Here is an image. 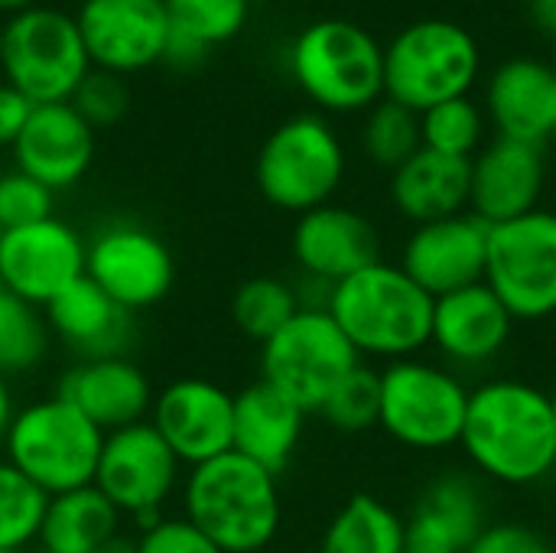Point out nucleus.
I'll use <instances>...</instances> for the list:
<instances>
[{
    "mask_svg": "<svg viewBox=\"0 0 556 553\" xmlns=\"http://www.w3.org/2000/svg\"><path fill=\"white\" fill-rule=\"evenodd\" d=\"M59 398L75 404L98 430L114 433L150 420L156 394L150 388V378L134 362L117 355L91 359L65 372V378L59 381Z\"/></svg>",
    "mask_w": 556,
    "mask_h": 553,
    "instance_id": "4be33fe9",
    "label": "nucleus"
},
{
    "mask_svg": "<svg viewBox=\"0 0 556 553\" xmlns=\"http://www.w3.org/2000/svg\"><path fill=\"white\" fill-rule=\"evenodd\" d=\"M362 365V355L329 316L303 306L274 339L261 345V381L287 394L306 414L319 411L332 388Z\"/></svg>",
    "mask_w": 556,
    "mask_h": 553,
    "instance_id": "9d476101",
    "label": "nucleus"
},
{
    "mask_svg": "<svg viewBox=\"0 0 556 553\" xmlns=\"http://www.w3.org/2000/svg\"><path fill=\"white\" fill-rule=\"evenodd\" d=\"M0 62H3V23H0Z\"/></svg>",
    "mask_w": 556,
    "mask_h": 553,
    "instance_id": "49530a36",
    "label": "nucleus"
},
{
    "mask_svg": "<svg viewBox=\"0 0 556 553\" xmlns=\"http://www.w3.org/2000/svg\"><path fill=\"white\" fill-rule=\"evenodd\" d=\"M554 68H556V36H554Z\"/></svg>",
    "mask_w": 556,
    "mask_h": 553,
    "instance_id": "de8ad7c7",
    "label": "nucleus"
},
{
    "mask_svg": "<svg viewBox=\"0 0 556 553\" xmlns=\"http://www.w3.org/2000/svg\"><path fill=\"white\" fill-rule=\"evenodd\" d=\"M489 225L472 212L417 225L401 251L404 274L433 300L485 280Z\"/></svg>",
    "mask_w": 556,
    "mask_h": 553,
    "instance_id": "f3484780",
    "label": "nucleus"
},
{
    "mask_svg": "<svg viewBox=\"0 0 556 553\" xmlns=\"http://www.w3.org/2000/svg\"><path fill=\"white\" fill-rule=\"evenodd\" d=\"M33 108L36 104L26 95H20L10 81H0V147H10L13 150V143L23 134Z\"/></svg>",
    "mask_w": 556,
    "mask_h": 553,
    "instance_id": "a19ab883",
    "label": "nucleus"
},
{
    "mask_svg": "<svg viewBox=\"0 0 556 553\" xmlns=\"http://www.w3.org/2000/svg\"><path fill=\"white\" fill-rule=\"evenodd\" d=\"M472 469L502 486H534L556 469V411L551 391L495 378L469 391L459 437Z\"/></svg>",
    "mask_w": 556,
    "mask_h": 553,
    "instance_id": "f257e3e1",
    "label": "nucleus"
},
{
    "mask_svg": "<svg viewBox=\"0 0 556 553\" xmlns=\"http://www.w3.org/2000/svg\"><path fill=\"white\" fill-rule=\"evenodd\" d=\"M466 553H556L544 535L521 521H489V528L476 538Z\"/></svg>",
    "mask_w": 556,
    "mask_h": 553,
    "instance_id": "ea45409f",
    "label": "nucleus"
},
{
    "mask_svg": "<svg viewBox=\"0 0 556 553\" xmlns=\"http://www.w3.org/2000/svg\"><path fill=\"white\" fill-rule=\"evenodd\" d=\"M554 137H556V134H554Z\"/></svg>",
    "mask_w": 556,
    "mask_h": 553,
    "instance_id": "603ef678",
    "label": "nucleus"
},
{
    "mask_svg": "<svg viewBox=\"0 0 556 553\" xmlns=\"http://www.w3.org/2000/svg\"><path fill=\"white\" fill-rule=\"evenodd\" d=\"M49 323L39 306L0 290V375L33 372L49 352Z\"/></svg>",
    "mask_w": 556,
    "mask_h": 553,
    "instance_id": "7c9ffc66",
    "label": "nucleus"
},
{
    "mask_svg": "<svg viewBox=\"0 0 556 553\" xmlns=\"http://www.w3.org/2000/svg\"><path fill=\"white\" fill-rule=\"evenodd\" d=\"M485 108L498 137L544 147L556 134V68L538 59H508L485 88Z\"/></svg>",
    "mask_w": 556,
    "mask_h": 553,
    "instance_id": "b1692460",
    "label": "nucleus"
},
{
    "mask_svg": "<svg viewBox=\"0 0 556 553\" xmlns=\"http://www.w3.org/2000/svg\"><path fill=\"white\" fill-rule=\"evenodd\" d=\"M94 156V127L65 104H36L13 143L16 169L39 179L52 192L75 186Z\"/></svg>",
    "mask_w": 556,
    "mask_h": 553,
    "instance_id": "6ab92c4d",
    "label": "nucleus"
},
{
    "mask_svg": "<svg viewBox=\"0 0 556 553\" xmlns=\"http://www.w3.org/2000/svg\"><path fill=\"white\" fill-rule=\"evenodd\" d=\"M531 16L544 33L556 36V0H531Z\"/></svg>",
    "mask_w": 556,
    "mask_h": 553,
    "instance_id": "79ce46f5",
    "label": "nucleus"
},
{
    "mask_svg": "<svg viewBox=\"0 0 556 553\" xmlns=\"http://www.w3.org/2000/svg\"><path fill=\"white\" fill-rule=\"evenodd\" d=\"M46 323L81 362L117 359L134 332V313L114 303L91 277H78L49 306Z\"/></svg>",
    "mask_w": 556,
    "mask_h": 553,
    "instance_id": "393cba45",
    "label": "nucleus"
},
{
    "mask_svg": "<svg viewBox=\"0 0 556 553\" xmlns=\"http://www.w3.org/2000/svg\"><path fill=\"white\" fill-rule=\"evenodd\" d=\"M469 411V388L453 368L401 359L381 372L378 427L401 447L440 453L459 447Z\"/></svg>",
    "mask_w": 556,
    "mask_h": 553,
    "instance_id": "0eeeda50",
    "label": "nucleus"
},
{
    "mask_svg": "<svg viewBox=\"0 0 556 553\" xmlns=\"http://www.w3.org/2000/svg\"><path fill=\"white\" fill-rule=\"evenodd\" d=\"M0 553H20V551H0Z\"/></svg>",
    "mask_w": 556,
    "mask_h": 553,
    "instance_id": "8fccbe9b",
    "label": "nucleus"
},
{
    "mask_svg": "<svg viewBox=\"0 0 556 553\" xmlns=\"http://www.w3.org/2000/svg\"><path fill=\"white\" fill-rule=\"evenodd\" d=\"M482 52L453 20H417L384 49V98L417 114L466 98L479 78Z\"/></svg>",
    "mask_w": 556,
    "mask_h": 553,
    "instance_id": "423d86ee",
    "label": "nucleus"
},
{
    "mask_svg": "<svg viewBox=\"0 0 556 553\" xmlns=\"http://www.w3.org/2000/svg\"><path fill=\"white\" fill-rule=\"evenodd\" d=\"M137 553H225L186 518H160L137 538Z\"/></svg>",
    "mask_w": 556,
    "mask_h": 553,
    "instance_id": "58836bf2",
    "label": "nucleus"
},
{
    "mask_svg": "<svg viewBox=\"0 0 556 553\" xmlns=\"http://www.w3.org/2000/svg\"><path fill=\"white\" fill-rule=\"evenodd\" d=\"M319 553H407V518L375 495H352L326 525Z\"/></svg>",
    "mask_w": 556,
    "mask_h": 553,
    "instance_id": "c85d7f7f",
    "label": "nucleus"
},
{
    "mask_svg": "<svg viewBox=\"0 0 556 553\" xmlns=\"http://www.w3.org/2000/svg\"><path fill=\"white\" fill-rule=\"evenodd\" d=\"M52 205H55V192L39 179L20 169L0 176V231L52 218Z\"/></svg>",
    "mask_w": 556,
    "mask_h": 553,
    "instance_id": "4c0bfd02",
    "label": "nucleus"
},
{
    "mask_svg": "<svg viewBox=\"0 0 556 553\" xmlns=\"http://www.w3.org/2000/svg\"><path fill=\"white\" fill-rule=\"evenodd\" d=\"M98 553H137V541H127V538L117 535L114 541H108Z\"/></svg>",
    "mask_w": 556,
    "mask_h": 553,
    "instance_id": "c03bdc74",
    "label": "nucleus"
},
{
    "mask_svg": "<svg viewBox=\"0 0 556 553\" xmlns=\"http://www.w3.org/2000/svg\"><path fill=\"white\" fill-rule=\"evenodd\" d=\"M323 414V420L342 433H362L378 427V414H381V372L368 368L365 362L358 368H352L336 388L332 394L323 401V407L316 411Z\"/></svg>",
    "mask_w": 556,
    "mask_h": 553,
    "instance_id": "f704fd0d",
    "label": "nucleus"
},
{
    "mask_svg": "<svg viewBox=\"0 0 556 553\" xmlns=\"http://www.w3.org/2000/svg\"><path fill=\"white\" fill-rule=\"evenodd\" d=\"M72 108L98 130V127H114L127 108H130V91L124 75L104 72V68H91L78 91L72 95Z\"/></svg>",
    "mask_w": 556,
    "mask_h": 553,
    "instance_id": "e433bc0d",
    "label": "nucleus"
},
{
    "mask_svg": "<svg viewBox=\"0 0 556 553\" xmlns=\"http://www.w3.org/2000/svg\"><path fill=\"white\" fill-rule=\"evenodd\" d=\"M13 398H10V385H7V378L0 375V440H3V433H7V427H10V420H13Z\"/></svg>",
    "mask_w": 556,
    "mask_h": 553,
    "instance_id": "37998d69",
    "label": "nucleus"
},
{
    "mask_svg": "<svg viewBox=\"0 0 556 553\" xmlns=\"http://www.w3.org/2000/svg\"><path fill=\"white\" fill-rule=\"evenodd\" d=\"M150 424L182 466H202L235 447V394L205 378H179L153 398Z\"/></svg>",
    "mask_w": 556,
    "mask_h": 553,
    "instance_id": "dca6fc26",
    "label": "nucleus"
},
{
    "mask_svg": "<svg viewBox=\"0 0 556 553\" xmlns=\"http://www.w3.org/2000/svg\"><path fill=\"white\" fill-rule=\"evenodd\" d=\"M3 78L33 104H65L91 72L75 16L55 7H26L3 23Z\"/></svg>",
    "mask_w": 556,
    "mask_h": 553,
    "instance_id": "6e6552de",
    "label": "nucleus"
},
{
    "mask_svg": "<svg viewBox=\"0 0 556 553\" xmlns=\"http://www.w3.org/2000/svg\"><path fill=\"white\" fill-rule=\"evenodd\" d=\"M544 192V150L498 137L472 156L469 212L489 228L538 209Z\"/></svg>",
    "mask_w": 556,
    "mask_h": 553,
    "instance_id": "412c9836",
    "label": "nucleus"
},
{
    "mask_svg": "<svg viewBox=\"0 0 556 553\" xmlns=\"http://www.w3.org/2000/svg\"><path fill=\"white\" fill-rule=\"evenodd\" d=\"M101 447L104 430L59 394L16 411L3 433L7 463L49 499L94 486Z\"/></svg>",
    "mask_w": 556,
    "mask_h": 553,
    "instance_id": "20e7f679",
    "label": "nucleus"
},
{
    "mask_svg": "<svg viewBox=\"0 0 556 553\" xmlns=\"http://www.w3.org/2000/svg\"><path fill=\"white\" fill-rule=\"evenodd\" d=\"M49 495L36 489L13 463L0 460V551H23L39 541Z\"/></svg>",
    "mask_w": 556,
    "mask_h": 553,
    "instance_id": "473e14b6",
    "label": "nucleus"
},
{
    "mask_svg": "<svg viewBox=\"0 0 556 553\" xmlns=\"http://www.w3.org/2000/svg\"><path fill=\"white\" fill-rule=\"evenodd\" d=\"M362 147L368 153L371 163L384 166V169H397L404 166L420 147H424V134H420V114L397 104V101H378L362 127Z\"/></svg>",
    "mask_w": 556,
    "mask_h": 553,
    "instance_id": "2f4dec72",
    "label": "nucleus"
},
{
    "mask_svg": "<svg viewBox=\"0 0 556 553\" xmlns=\"http://www.w3.org/2000/svg\"><path fill=\"white\" fill-rule=\"evenodd\" d=\"M433 303L401 264L378 261L336 284L326 310L362 359H384L391 365L417 359L430 345Z\"/></svg>",
    "mask_w": 556,
    "mask_h": 553,
    "instance_id": "f03ea898",
    "label": "nucleus"
},
{
    "mask_svg": "<svg viewBox=\"0 0 556 553\" xmlns=\"http://www.w3.org/2000/svg\"><path fill=\"white\" fill-rule=\"evenodd\" d=\"M551 398H554V411H556V388H554V391H551Z\"/></svg>",
    "mask_w": 556,
    "mask_h": 553,
    "instance_id": "09e8293b",
    "label": "nucleus"
},
{
    "mask_svg": "<svg viewBox=\"0 0 556 553\" xmlns=\"http://www.w3.org/2000/svg\"><path fill=\"white\" fill-rule=\"evenodd\" d=\"M306 411L267 381H254L235 394V453L280 476L300 440Z\"/></svg>",
    "mask_w": 556,
    "mask_h": 553,
    "instance_id": "a878e982",
    "label": "nucleus"
},
{
    "mask_svg": "<svg viewBox=\"0 0 556 553\" xmlns=\"http://www.w3.org/2000/svg\"><path fill=\"white\" fill-rule=\"evenodd\" d=\"M182 512L225 553H261L277 538L283 515L277 476L235 450L189 469Z\"/></svg>",
    "mask_w": 556,
    "mask_h": 553,
    "instance_id": "7ed1b4c3",
    "label": "nucleus"
},
{
    "mask_svg": "<svg viewBox=\"0 0 556 553\" xmlns=\"http://www.w3.org/2000/svg\"><path fill=\"white\" fill-rule=\"evenodd\" d=\"M26 7H33V0H0V13H20V10H26Z\"/></svg>",
    "mask_w": 556,
    "mask_h": 553,
    "instance_id": "a18cd8bd",
    "label": "nucleus"
},
{
    "mask_svg": "<svg viewBox=\"0 0 556 553\" xmlns=\"http://www.w3.org/2000/svg\"><path fill=\"white\" fill-rule=\"evenodd\" d=\"M290 72L309 101L332 114L375 108L384 95V49L339 16L319 20L293 39Z\"/></svg>",
    "mask_w": 556,
    "mask_h": 553,
    "instance_id": "39448f33",
    "label": "nucleus"
},
{
    "mask_svg": "<svg viewBox=\"0 0 556 553\" xmlns=\"http://www.w3.org/2000/svg\"><path fill=\"white\" fill-rule=\"evenodd\" d=\"M85 254L88 244L55 215L23 228H7L0 231L3 290L46 310L65 287L85 277Z\"/></svg>",
    "mask_w": 556,
    "mask_h": 553,
    "instance_id": "ddd939ff",
    "label": "nucleus"
},
{
    "mask_svg": "<svg viewBox=\"0 0 556 553\" xmlns=\"http://www.w3.org/2000/svg\"><path fill=\"white\" fill-rule=\"evenodd\" d=\"M485 528L479 482L466 473H446L420 492L407 518V553H466Z\"/></svg>",
    "mask_w": 556,
    "mask_h": 553,
    "instance_id": "5701e85b",
    "label": "nucleus"
},
{
    "mask_svg": "<svg viewBox=\"0 0 556 553\" xmlns=\"http://www.w3.org/2000/svg\"><path fill=\"white\" fill-rule=\"evenodd\" d=\"M169 29L212 49L241 33L248 0H166Z\"/></svg>",
    "mask_w": 556,
    "mask_h": 553,
    "instance_id": "c9c22d12",
    "label": "nucleus"
},
{
    "mask_svg": "<svg viewBox=\"0 0 556 553\" xmlns=\"http://www.w3.org/2000/svg\"><path fill=\"white\" fill-rule=\"evenodd\" d=\"M182 476L179 456L156 433L150 420L104 433L94 489L127 518L153 528L160 521L163 502L176 492Z\"/></svg>",
    "mask_w": 556,
    "mask_h": 553,
    "instance_id": "f8f14e48",
    "label": "nucleus"
},
{
    "mask_svg": "<svg viewBox=\"0 0 556 553\" xmlns=\"http://www.w3.org/2000/svg\"><path fill=\"white\" fill-rule=\"evenodd\" d=\"M515 329V316L482 280L466 290L446 293L433 303L430 342L456 368H479L495 362Z\"/></svg>",
    "mask_w": 556,
    "mask_h": 553,
    "instance_id": "aec40b11",
    "label": "nucleus"
},
{
    "mask_svg": "<svg viewBox=\"0 0 556 553\" xmlns=\"http://www.w3.org/2000/svg\"><path fill=\"white\" fill-rule=\"evenodd\" d=\"M485 284L515 323L556 316V212L534 209L489 228Z\"/></svg>",
    "mask_w": 556,
    "mask_h": 553,
    "instance_id": "9b49d317",
    "label": "nucleus"
},
{
    "mask_svg": "<svg viewBox=\"0 0 556 553\" xmlns=\"http://www.w3.org/2000/svg\"><path fill=\"white\" fill-rule=\"evenodd\" d=\"M0 290H3V280H0Z\"/></svg>",
    "mask_w": 556,
    "mask_h": 553,
    "instance_id": "3c124183",
    "label": "nucleus"
},
{
    "mask_svg": "<svg viewBox=\"0 0 556 553\" xmlns=\"http://www.w3.org/2000/svg\"><path fill=\"white\" fill-rule=\"evenodd\" d=\"M290 244L306 280L323 287H336L381 261L378 228L362 212L332 202L300 215Z\"/></svg>",
    "mask_w": 556,
    "mask_h": 553,
    "instance_id": "a211bd4d",
    "label": "nucleus"
},
{
    "mask_svg": "<svg viewBox=\"0 0 556 553\" xmlns=\"http://www.w3.org/2000/svg\"><path fill=\"white\" fill-rule=\"evenodd\" d=\"M75 23L91 65L114 75L163 62L169 42L166 0H81Z\"/></svg>",
    "mask_w": 556,
    "mask_h": 553,
    "instance_id": "2eb2a0df",
    "label": "nucleus"
},
{
    "mask_svg": "<svg viewBox=\"0 0 556 553\" xmlns=\"http://www.w3.org/2000/svg\"><path fill=\"white\" fill-rule=\"evenodd\" d=\"M85 277L114 303L137 313L166 300L176 284V261L153 231L140 225H111L88 244Z\"/></svg>",
    "mask_w": 556,
    "mask_h": 553,
    "instance_id": "4468645a",
    "label": "nucleus"
},
{
    "mask_svg": "<svg viewBox=\"0 0 556 553\" xmlns=\"http://www.w3.org/2000/svg\"><path fill=\"white\" fill-rule=\"evenodd\" d=\"M345 176V150L339 134L316 114H296L264 140L254 179L261 196L283 212L306 215L329 205Z\"/></svg>",
    "mask_w": 556,
    "mask_h": 553,
    "instance_id": "1a4fd4ad",
    "label": "nucleus"
},
{
    "mask_svg": "<svg viewBox=\"0 0 556 553\" xmlns=\"http://www.w3.org/2000/svg\"><path fill=\"white\" fill-rule=\"evenodd\" d=\"M420 134H424L427 150L472 160L479 153L482 134H485V117H482L479 104L466 95V98H453V101H443V104L424 111Z\"/></svg>",
    "mask_w": 556,
    "mask_h": 553,
    "instance_id": "72a5a7b5",
    "label": "nucleus"
},
{
    "mask_svg": "<svg viewBox=\"0 0 556 553\" xmlns=\"http://www.w3.org/2000/svg\"><path fill=\"white\" fill-rule=\"evenodd\" d=\"M300 310H303L300 293L277 277H251L231 297L235 326L261 345L274 339Z\"/></svg>",
    "mask_w": 556,
    "mask_h": 553,
    "instance_id": "c756f323",
    "label": "nucleus"
},
{
    "mask_svg": "<svg viewBox=\"0 0 556 553\" xmlns=\"http://www.w3.org/2000/svg\"><path fill=\"white\" fill-rule=\"evenodd\" d=\"M121 512L94 489H75L52 495L39 528V544L46 553H98L117 538Z\"/></svg>",
    "mask_w": 556,
    "mask_h": 553,
    "instance_id": "cd10ccee",
    "label": "nucleus"
},
{
    "mask_svg": "<svg viewBox=\"0 0 556 553\" xmlns=\"http://www.w3.org/2000/svg\"><path fill=\"white\" fill-rule=\"evenodd\" d=\"M472 196V160L420 147L391 173V202L414 225L463 215Z\"/></svg>",
    "mask_w": 556,
    "mask_h": 553,
    "instance_id": "bb28decb",
    "label": "nucleus"
}]
</instances>
